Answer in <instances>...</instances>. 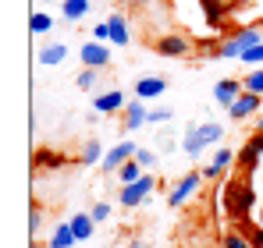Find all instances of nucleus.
I'll use <instances>...</instances> for the list:
<instances>
[{"label": "nucleus", "instance_id": "obj_37", "mask_svg": "<svg viewBox=\"0 0 263 248\" xmlns=\"http://www.w3.org/2000/svg\"><path fill=\"white\" fill-rule=\"evenodd\" d=\"M260 227H263V209H260Z\"/></svg>", "mask_w": 263, "mask_h": 248}, {"label": "nucleus", "instance_id": "obj_1", "mask_svg": "<svg viewBox=\"0 0 263 248\" xmlns=\"http://www.w3.org/2000/svg\"><path fill=\"white\" fill-rule=\"evenodd\" d=\"M256 43H263V29L246 25V29H238L235 36H228V39L220 43L217 50H210V53L220 57V60H242V53H246L249 46H256Z\"/></svg>", "mask_w": 263, "mask_h": 248}, {"label": "nucleus", "instance_id": "obj_6", "mask_svg": "<svg viewBox=\"0 0 263 248\" xmlns=\"http://www.w3.org/2000/svg\"><path fill=\"white\" fill-rule=\"evenodd\" d=\"M135 153H139V146H135L132 138H128V142H118V146H114V149H107V156L100 160L103 174H118L128 160H135Z\"/></svg>", "mask_w": 263, "mask_h": 248}, {"label": "nucleus", "instance_id": "obj_7", "mask_svg": "<svg viewBox=\"0 0 263 248\" xmlns=\"http://www.w3.org/2000/svg\"><path fill=\"white\" fill-rule=\"evenodd\" d=\"M79 57H82V68H100L103 71L110 64V46H103L100 39H89V43H82Z\"/></svg>", "mask_w": 263, "mask_h": 248}, {"label": "nucleus", "instance_id": "obj_21", "mask_svg": "<svg viewBox=\"0 0 263 248\" xmlns=\"http://www.w3.org/2000/svg\"><path fill=\"white\" fill-rule=\"evenodd\" d=\"M100 156H107V153H100V142H96V138H89L86 146H82V160H79V163H82V167L100 163Z\"/></svg>", "mask_w": 263, "mask_h": 248}, {"label": "nucleus", "instance_id": "obj_25", "mask_svg": "<svg viewBox=\"0 0 263 248\" xmlns=\"http://www.w3.org/2000/svg\"><path fill=\"white\" fill-rule=\"evenodd\" d=\"M210 163L217 167L220 174H224V170H228V167L235 163V153H231V149H217V153H214V160H210Z\"/></svg>", "mask_w": 263, "mask_h": 248}, {"label": "nucleus", "instance_id": "obj_19", "mask_svg": "<svg viewBox=\"0 0 263 248\" xmlns=\"http://www.w3.org/2000/svg\"><path fill=\"white\" fill-rule=\"evenodd\" d=\"M61 7H64V22H68V25H75L79 18H86V14H89V7H92V4H89V0H64Z\"/></svg>", "mask_w": 263, "mask_h": 248}, {"label": "nucleus", "instance_id": "obj_11", "mask_svg": "<svg viewBox=\"0 0 263 248\" xmlns=\"http://www.w3.org/2000/svg\"><path fill=\"white\" fill-rule=\"evenodd\" d=\"M242 92H246V89H242V78H220V82L214 85V99H217L220 107H231Z\"/></svg>", "mask_w": 263, "mask_h": 248}, {"label": "nucleus", "instance_id": "obj_34", "mask_svg": "<svg viewBox=\"0 0 263 248\" xmlns=\"http://www.w3.org/2000/svg\"><path fill=\"white\" fill-rule=\"evenodd\" d=\"M249 241H253V248H263V227L253 231V238H249Z\"/></svg>", "mask_w": 263, "mask_h": 248}, {"label": "nucleus", "instance_id": "obj_33", "mask_svg": "<svg viewBox=\"0 0 263 248\" xmlns=\"http://www.w3.org/2000/svg\"><path fill=\"white\" fill-rule=\"evenodd\" d=\"M203 177H206V181H217V177H220V170H217L214 163H206V167H203Z\"/></svg>", "mask_w": 263, "mask_h": 248}, {"label": "nucleus", "instance_id": "obj_20", "mask_svg": "<svg viewBox=\"0 0 263 248\" xmlns=\"http://www.w3.org/2000/svg\"><path fill=\"white\" fill-rule=\"evenodd\" d=\"M242 89H246V92H256V96H263V68L249 71V75H242Z\"/></svg>", "mask_w": 263, "mask_h": 248}, {"label": "nucleus", "instance_id": "obj_32", "mask_svg": "<svg viewBox=\"0 0 263 248\" xmlns=\"http://www.w3.org/2000/svg\"><path fill=\"white\" fill-rule=\"evenodd\" d=\"M89 213H92V220H96V223H103V220L110 216V202H96V206L89 209Z\"/></svg>", "mask_w": 263, "mask_h": 248}, {"label": "nucleus", "instance_id": "obj_14", "mask_svg": "<svg viewBox=\"0 0 263 248\" xmlns=\"http://www.w3.org/2000/svg\"><path fill=\"white\" fill-rule=\"evenodd\" d=\"M260 156H263V128H256V135L249 138V146L242 149V156H238V160H242L246 170H253V167L260 163Z\"/></svg>", "mask_w": 263, "mask_h": 248}, {"label": "nucleus", "instance_id": "obj_24", "mask_svg": "<svg viewBox=\"0 0 263 248\" xmlns=\"http://www.w3.org/2000/svg\"><path fill=\"white\" fill-rule=\"evenodd\" d=\"M96 78H100V68H82L79 71V89H96Z\"/></svg>", "mask_w": 263, "mask_h": 248}, {"label": "nucleus", "instance_id": "obj_36", "mask_svg": "<svg viewBox=\"0 0 263 248\" xmlns=\"http://www.w3.org/2000/svg\"><path fill=\"white\" fill-rule=\"evenodd\" d=\"M256 128H263V117H256Z\"/></svg>", "mask_w": 263, "mask_h": 248}, {"label": "nucleus", "instance_id": "obj_9", "mask_svg": "<svg viewBox=\"0 0 263 248\" xmlns=\"http://www.w3.org/2000/svg\"><path fill=\"white\" fill-rule=\"evenodd\" d=\"M118 110H125V96H121V89L96 92V99H92V114H118Z\"/></svg>", "mask_w": 263, "mask_h": 248}, {"label": "nucleus", "instance_id": "obj_12", "mask_svg": "<svg viewBox=\"0 0 263 248\" xmlns=\"http://www.w3.org/2000/svg\"><path fill=\"white\" fill-rule=\"evenodd\" d=\"M164 92H167V78H160V75H146V78L135 82V96L139 99H157Z\"/></svg>", "mask_w": 263, "mask_h": 248}, {"label": "nucleus", "instance_id": "obj_3", "mask_svg": "<svg viewBox=\"0 0 263 248\" xmlns=\"http://www.w3.org/2000/svg\"><path fill=\"white\" fill-rule=\"evenodd\" d=\"M246 167H242V177L238 181H231V188H228V213L238 220V216H246L249 213V202H253V188H249V181H246Z\"/></svg>", "mask_w": 263, "mask_h": 248}, {"label": "nucleus", "instance_id": "obj_5", "mask_svg": "<svg viewBox=\"0 0 263 248\" xmlns=\"http://www.w3.org/2000/svg\"><path fill=\"white\" fill-rule=\"evenodd\" d=\"M203 181H206V177H203V170H189V174H185V177L178 181L175 188H171V195H167V206L178 209L181 202H189V199L196 195V188H199Z\"/></svg>", "mask_w": 263, "mask_h": 248}, {"label": "nucleus", "instance_id": "obj_39", "mask_svg": "<svg viewBox=\"0 0 263 248\" xmlns=\"http://www.w3.org/2000/svg\"><path fill=\"white\" fill-rule=\"evenodd\" d=\"M53 4H64V0H53Z\"/></svg>", "mask_w": 263, "mask_h": 248}, {"label": "nucleus", "instance_id": "obj_8", "mask_svg": "<svg viewBox=\"0 0 263 248\" xmlns=\"http://www.w3.org/2000/svg\"><path fill=\"white\" fill-rule=\"evenodd\" d=\"M146 117H149V110H146V99H132L128 107L121 110V131H139L142 124H146Z\"/></svg>", "mask_w": 263, "mask_h": 248}, {"label": "nucleus", "instance_id": "obj_41", "mask_svg": "<svg viewBox=\"0 0 263 248\" xmlns=\"http://www.w3.org/2000/svg\"><path fill=\"white\" fill-rule=\"evenodd\" d=\"M32 248H40V245H32Z\"/></svg>", "mask_w": 263, "mask_h": 248}, {"label": "nucleus", "instance_id": "obj_23", "mask_svg": "<svg viewBox=\"0 0 263 248\" xmlns=\"http://www.w3.org/2000/svg\"><path fill=\"white\" fill-rule=\"evenodd\" d=\"M29 29H32L36 36H43V32H50V29H53V18H50L46 11H36V14H32V22H29Z\"/></svg>", "mask_w": 263, "mask_h": 248}, {"label": "nucleus", "instance_id": "obj_35", "mask_svg": "<svg viewBox=\"0 0 263 248\" xmlns=\"http://www.w3.org/2000/svg\"><path fill=\"white\" fill-rule=\"evenodd\" d=\"M118 4H125V7H139V4H146V0H118Z\"/></svg>", "mask_w": 263, "mask_h": 248}, {"label": "nucleus", "instance_id": "obj_31", "mask_svg": "<svg viewBox=\"0 0 263 248\" xmlns=\"http://www.w3.org/2000/svg\"><path fill=\"white\" fill-rule=\"evenodd\" d=\"M135 160L142 163V170H149V167H157V153H153V149H139Z\"/></svg>", "mask_w": 263, "mask_h": 248}, {"label": "nucleus", "instance_id": "obj_16", "mask_svg": "<svg viewBox=\"0 0 263 248\" xmlns=\"http://www.w3.org/2000/svg\"><path fill=\"white\" fill-rule=\"evenodd\" d=\"M75 241H79V238H75V231H71V220L57 223L53 234H50V248H71Z\"/></svg>", "mask_w": 263, "mask_h": 248}, {"label": "nucleus", "instance_id": "obj_26", "mask_svg": "<svg viewBox=\"0 0 263 248\" xmlns=\"http://www.w3.org/2000/svg\"><path fill=\"white\" fill-rule=\"evenodd\" d=\"M242 64H249V68H256V64H263V43H256V46H249V50L242 53Z\"/></svg>", "mask_w": 263, "mask_h": 248}, {"label": "nucleus", "instance_id": "obj_22", "mask_svg": "<svg viewBox=\"0 0 263 248\" xmlns=\"http://www.w3.org/2000/svg\"><path fill=\"white\" fill-rule=\"evenodd\" d=\"M118 177H121V184H132V181H139V177H142V163H139V160H128V163L118 170Z\"/></svg>", "mask_w": 263, "mask_h": 248}, {"label": "nucleus", "instance_id": "obj_2", "mask_svg": "<svg viewBox=\"0 0 263 248\" xmlns=\"http://www.w3.org/2000/svg\"><path fill=\"white\" fill-rule=\"evenodd\" d=\"M224 138V128L217 121H206V124H196V128H189L185 131V138H181V149L189 153V156H199L206 146H214Z\"/></svg>", "mask_w": 263, "mask_h": 248}, {"label": "nucleus", "instance_id": "obj_40", "mask_svg": "<svg viewBox=\"0 0 263 248\" xmlns=\"http://www.w3.org/2000/svg\"><path fill=\"white\" fill-rule=\"evenodd\" d=\"M203 4H214V0H203Z\"/></svg>", "mask_w": 263, "mask_h": 248}, {"label": "nucleus", "instance_id": "obj_38", "mask_svg": "<svg viewBox=\"0 0 263 248\" xmlns=\"http://www.w3.org/2000/svg\"><path fill=\"white\" fill-rule=\"evenodd\" d=\"M135 248H149V245H135Z\"/></svg>", "mask_w": 263, "mask_h": 248}, {"label": "nucleus", "instance_id": "obj_13", "mask_svg": "<svg viewBox=\"0 0 263 248\" xmlns=\"http://www.w3.org/2000/svg\"><path fill=\"white\" fill-rule=\"evenodd\" d=\"M153 50H157L160 57H185V53H189V39H185V36H160Z\"/></svg>", "mask_w": 263, "mask_h": 248}, {"label": "nucleus", "instance_id": "obj_10", "mask_svg": "<svg viewBox=\"0 0 263 248\" xmlns=\"http://www.w3.org/2000/svg\"><path fill=\"white\" fill-rule=\"evenodd\" d=\"M260 103H263V96H256V92H242V96L228 107V114H231L235 121H246V117H253V114L260 110Z\"/></svg>", "mask_w": 263, "mask_h": 248}, {"label": "nucleus", "instance_id": "obj_4", "mask_svg": "<svg viewBox=\"0 0 263 248\" xmlns=\"http://www.w3.org/2000/svg\"><path fill=\"white\" fill-rule=\"evenodd\" d=\"M157 188V177L153 174H142L139 181H132V184H125L121 192H118V199H121V206L132 209V206H142L146 199H149V192Z\"/></svg>", "mask_w": 263, "mask_h": 248}, {"label": "nucleus", "instance_id": "obj_18", "mask_svg": "<svg viewBox=\"0 0 263 248\" xmlns=\"http://www.w3.org/2000/svg\"><path fill=\"white\" fill-rule=\"evenodd\" d=\"M92 223H96L92 213H75V216H71V231H75L79 241H89V238H92Z\"/></svg>", "mask_w": 263, "mask_h": 248}, {"label": "nucleus", "instance_id": "obj_28", "mask_svg": "<svg viewBox=\"0 0 263 248\" xmlns=\"http://www.w3.org/2000/svg\"><path fill=\"white\" fill-rule=\"evenodd\" d=\"M171 121V110L167 107H157V110H149V117H146V124H167Z\"/></svg>", "mask_w": 263, "mask_h": 248}, {"label": "nucleus", "instance_id": "obj_17", "mask_svg": "<svg viewBox=\"0 0 263 248\" xmlns=\"http://www.w3.org/2000/svg\"><path fill=\"white\" fill-rule=\"evenodd\" d=\"M107 22H110V43H118V46H125V43H128V18H125V14H110V18H107Z\"/></svg>", "mask_w": 263, "mask_h": 248}, {"label": "nucleus", "instance_id": "obj_29", "mask_svg": "<svg viewBox=\"0 0 263 248\" xmlns=\"http://www.w3.org/2000/svg\"><path fill=\"white\" fill-rule=\"evenodd\" d=\"M40 223H43V209L32 206V213H29V234H32V238L40 234Z\"/></svg>", "mask_w": 263, "mask_h": 248}, {"label": "nucleus", "instance_id": "obj_30", "mask_svg": "<svg viewBox=\"0 0 263 248\" xmlns=\"http://www.w3.org/2000/svg\"><path fill=\"white\" fill-rule=\"evenodd\" d=\"M92 39L110 43V22H96V25H92Z\"/></svg>", "mask_w": 263, "mask_h": 248}, {"label": "nucleus", "instance_id": "obj_27", "mask_svg": "<svg viewBox=\"0 0 263 248\" xmlns=\"http://www.w3.org/2000/svg\"><path fill=\"white\" fill-rule=\"evenodd\" d=\"M224 248H253V241H249L242 231H231V234L224 238Z\"/></svg>", "mask_w": 263, "mask_h": 248}, {"label": "nucleus", "instance_id": "obj_15", "mask_svg": "<svg viewBox=\"0 0 263 248\" xmlns=\"http://www.w3.org/2000/svg\"><path fill=\"white\" fill-rule=\"evenodd\" d=\"M64 57H68V46H64V43H46L43 50H40V64H43V68L64 64Z\"/></svg>", "mask_w": 263, "mask_h": 248}]
</instances>
